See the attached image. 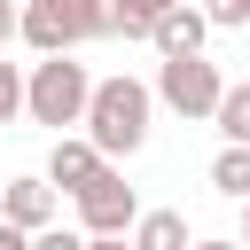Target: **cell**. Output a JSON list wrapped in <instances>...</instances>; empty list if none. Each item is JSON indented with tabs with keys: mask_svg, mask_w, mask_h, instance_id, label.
I'll return each mask as SVG.
<instances>
[{
	"mask_svg": "<svg viewBox=\"0 0 250 250\" xmlns=\"http://www.w3.org/2000/svg\"><path fill=\"white\" fill-rule=\"evenodd\" d=\"M23 109V78H16V62H0V125Z\"/></svg>",
	"mask_w": 250,
	"mask_h": 250,
	"instance_id": "cell-13",
	"label": "cell"
},
{
	"mask_svg": "<svg viewBox=\"0 0 250 250\" xmlns=\"http://www.w3.org/2000/svg\"><path fill=\"white\" fill-rule=\"evenodd\" d=\"M133 250H188V219L180 211H141L133 219Z\"/></svg>",
	"mask_w": 250,
	"mask_h": 250,
	"instance_id": "cell-9",
	"label": "cell"
},
{
	"mask_svg": "<svg viewBox=\"0 0 250 250\" xmlns=\"http://www.w3.org/2000/svg\"><path fill=\"white\" fill-rule=\"evenodd\" d=\"M203 31H211V16H203L195 0H172V8L156 16V31H148V39H156L164 55H203Z\"/></svg>",
	"mask_w": 250,
	"mask_h": 250,
	"instance_id": "cell-7",
	"label": "cell"
},
{
	"mask_svg": "<svg viewBox=\"0 0 250 250\" xmlns=\"http://www.w3.org/2000/svg\"><path fill=\"white\" fill-rule=\"evenodd\" d=\"M211 188H219V195H234V203L250 195V141H227V148H219V164H211Z\"/></svg>",
	"mask_w": 250,
	"mask_h": 250,
	"instance_id": "cell-10",
	"label": "cell"
},
{
	"mask_svg": "<svg viewBox=\"0 0 250 250\" xmlns=\"http://www.w3.org/2000/svg\"><path fill=\"white\" fill-rule=\"evenodd\" d=\"M219 94H227L219 62H203V55H164V70H156V102H164V109H180V117H211Z\"/></svg>",
	"mask_w": 250,
	"mask_h": 250,
	"instance_id": "cell-4",
	"label": "cell"
},
{
	"mask_svg": "<svg viewBox=\"0 0 250 250\" xmlns=\"http://www.w3.org/2000/svg\"><path fill=\"white\" fill-rule=\"evenodd\" d=\"M31 250H86V234H70V227H39Z\"/></svg>",
	"mask_w": 250,
	"mask_h": 250,
	"instance_id": "cell-15",
	"label": "cell"
},
{
	"mask_svg": "<svg viewBox=\"0 0 250 250\" xmlns=\"http://www.w3.org/2000/svg\"><path fill=\"white\" fill-rule=\"evenodd\" d=\"M86 94H94V78H86V62H70V55H47L39 70H31V86H23V109L39 117V125H78L86 117Z\"/></svg>",
	"mask_w": 250,
	"mask_h": 250,
	"instance_id": "cell-3",
	"label": "cell"
},
{
	"mask_svg": "<svg viewBox=\"0 0 250 250\" xmlns=\"http://www.w3.org/2000/svg\"><path fill=\"white\" fill-rule=\"evenodd\" d=\"M70 203H78V227H86V234H125V227L141 219L133 188H125V180H117L109 164H102V172H94V180H86V188H78Z\"/></svg>",
	"mask_w": 250,
	"mask_h": 250,
	"instance_id": "cell-5",
	"label": "cell"
},
{
	"mask_svg": "<svg viewBox=\"0 0 250 250\" xmlns=\"http://www.w3.org/2000/svg\"><path fill=\"white\" fill-rule=\"evenodd\" d=\"M234 242H242V250H250V195H242V234H234Z\"/></svg>",
	"mask_w": 250,
	"mask_h": 250,
	"instance_id": "cell-19",
	"label": "cell"
},
{
	"mask_svg": "<svg viewBox=\"0 0 250 250\" xmlns=\"http://www.w3.org/2000/svg\"><path fill=\"white\" fill-rule=\"evenodd\" d=\"M0 219H8V227H23V234H39V227L55 219V188H47V180H8Z\"/></svg>",
	"mask_w": 250,
	"mask_h": 250,
	"instance_id": "cell-8",
	"label": "cell"
},
{
	"mask_svg": "<svg viewBox=\"0 0 250 250\" xmlns=\"http://www.w3.org/2000/svg\"><path fill=\"white\" fill-rule=\"evenodd\" d=\"M86 250H133L125 234H86Z\"/></svg>",
	"mask_w": 250,
	"mask_h": 250,
	"instance_id": "cell-17",
	"label": "cell"
},
{
	"mask_svg": "<svg viewBox=\"0 0 250 250\" xmlns=\"http://www.w3.org/2000/svg\"><path fill=\"white\" fill-rule=\"evenodd\" d=\"M164 8H172V0H109V31H125V39H148Z\"/></svg>",
	"mask_w": 250,
	"mask_h": 250,
	"instance_id": "cell-11",
	"label": "cell"
},
{
	"mask_svg": "<svg viewBox=\"0 0 250 250\" xmlns=\"http://www.w3.org/2000/svg\"><path fill=\"white\" fill-rule=\"evenodd\" d=\"M203 16H211V23H219V31H234V23H250V0H211V8H203Z\"/></svg>",
	"mask_w": 250,
	"mask_h": 250,
	"instance_id": "cell-14",
	"label": "cell"
},
{
	"mask_svg": "<svg viewBox=\"0 0 250 250\" xmlns=\"http://www.w3.org/2000/svg\"><path fill=\"white\" fill-rule=\"evenodd\" d=\"M16 31H23L39 55H70V47H86V39L109 31V0H31V8L16 16Z\"/></svg>",
	"mask_w": 250,
	"mask_h": 250,
	"instance_id": "cell-2",
	"label": "cell"
},
{
	"mask_svg": "<svg viewBox=\"0 0 250 250\" xmlns=\"http://www.w3.org/2000/svg\"><path fill=\"white\" fill-rule=\"evenodd\" d=\"M148 102H156V94H148L141 78H102V86L86 94V117H78V125H86V141H94L102 156H133V148L148 141Z\"/></svg>",
	"mask_w": 250,
	"mask_h": 250,
	"instance_id": "cell-1",
	"label": "cell"
},
{
	"mask_svg": "<svg viewBox=\"0 0 250 250\" xmlns=\"http://www.w3.org/2000/svg\"><path fill=\"white\" fill-rule=\"evenodd\" d=\"M188 250H242V242H188Z\"/></svg>",
	"mask_w": 250,
	"mask_h": 250,
	"instance_id": "cell-20",
	"label": "cell"
},
{
	"mask_svg": "<svg viewBox=\"0 0 250 250\" xmlns=\"http://www.w3.org/2000/svg\"><path fill=\"white\" fill-rule=\"evenodd\" d=\"M0 250H31V234H23V227H8V219H0Z\"/></svg>",
	"mask_w": 250,
	"mask_h": 250,
	"instance_id": "cell-16",
	"label": "cell"
},
{
	"mask_svg": "<svg viewBox=\"0 0 250 250\" xmlns=\"http://www.w3.org/2000/svg\"><path fill=\"white\" fill-rule=\"evenodd\" d=\"M211 125H219V133H227V141H250V78H242V86H227V94H219V109H211Z\"/></svg>",
	"mask_w": 250,
	"mask_h": 250,
	"instance_id": "cell-12",
	"label": "cell"
},
{
	"mask_svg": "<svg viewBox=\"0 0 250 250\" xmlns=\"http://www.w3.org/2000/svg\"><path fill=\"white\" fill-rule=\"evenodd\" d=\"M109 156L94 148V141H70V133H55V156H47V188H62V195H78L94 172H102Z\"/></svg>",
	"mask_w": 250,
	"mask_h": 250,
	"instance_id": "cell-6",
	"label": "cell"
},
{
	"mask_svg": "<svg viewBox=\"0 0 250 250\" xmlns=\"http://www.w3.org/2000/svg\"><path fill=\"white\" fill-rule=\"evenodd\" d=\"M8 39H16V8L0 0V47H8Z\"/></svg>",
	"mask_w": 250,
	"mask_h": 250,
	"instance_id": "cell-18",
	"label": "cell"
}]
</instances>
